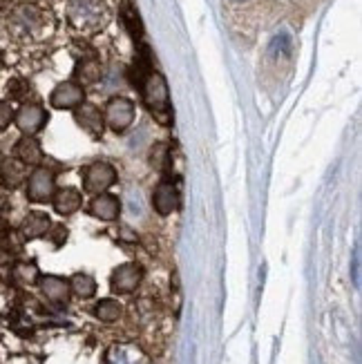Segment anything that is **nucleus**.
<instances>
[{"instance_id":"1","label":"nucleus","mask_w":362,"mask_h":364,"mask_svg":"<svg viewBox=\"0 0 362 364\" xmlns=\"http://www.w3.org/2000/svg\"><path fill=\"white\" fill-rule=\"evenodd\" d=\"M137 87L141 90V99H144V105L154 117V121L161 125H170L172 123V105H170V92H168L166 78L159 72L150 70L144 78H141V83Z\"/></svg>"},{"instance_id":"2","label":"nucleus","mask_w":362,"mask_h":364,"mask_svg":"<svg viewBox=\"0 0 362 364\" xmlns=\"http://www.w3.org/2000/svg\"><path fill=\"white\" fill-rule=\"evenodd\" d=\"M70 21L76 29L94 31L105 23L103 0H70Z\"/></svg>"},{"instance_id":"3","label":"nucleus","mask_w":362,"mask_h":364,"mask_svg":"<svg viewBox=\"0 0 362 364\" xmlns=\"http://www.w3.org/2000/svg\"><path fill=\"white\" fill-rule=\"evenodd\" d=\"M134 121V103L125 97H112L103 107V123L112 132H125Z\"/></svg>"},{"instance_id":"4","label":"nucleus","mask_w":362,"mask_h":364,"mask_svg":"<svg viewBox=\"0 0 362 364\" xmlns=\"http://www.w3.org/2000/svg\"><path fill=\"white\" fill-rule=\"evenodd\" d=\"M115 183H117V170L105 161H97L83 170V193L87 195H101Z\"/></svg>"},{"instance_id":"5","label":"nucleus","mask_w":362,"mask_h":364,"mask_svg":"<svg viewBox=\"0 0 362 364\" xmlns=\"http://www.w3.org/2000/svg\"><path fill=\"white\" fill-rule=\"evenodd\" d=\"M56 193V179L54 172L47 168H36L27 179V199L31 203H47L52 201Z\"/></svg>"},{"instance_id":"6","label":"nucleus","mask_w":362,"mask_h":364,"mask_svg":"<svg viewBox=\"0 0 362 364\" xmlns=\"http://www.w3.org/2000/svg\"><path fill=\"white\" fill-rule=\"evenodd\" d=\"M14 123L25 136H34L47 123V112L38 103H25L18 112H14Z\"/></svg>"},{"instance_id":"7","label":"nucleus","mask_w":362,"mask_h":364,"mask_svg":"<svg viewBox=\"0 0 362 364\" xmlns=\"http://www.w3.org/2000/svg\"><path fill=\"white\" fill-rule=\"evenodd\" d=\"M50 103L56 109H74L81 103H85V90L76 81H65L58 83L54 92L50 94Z\"/></svg>"},{"instance_id":"8","label":"nucleus","mask_w":362,"mask_h":364,"mask_svg":"<svg viewBox=\"0 0 362 364\" xmlns=\"http://www.w3.org/2000/svg\"><path fill=\"white\" fill-rule=\"evenodd\" d=\"M141 277H144V271L137 264H123L110 277V287H112L115 293L119 295H128L132 291H137V287L141 284Z\"/></svg>"},{"instance_id":"9","label":"nucleus","mask_w":362,"mask_h":364,"mask_svg":"<svg viewBox=\"0 0 362 364\" xmlns=\"http://www.w3.org/2000/svg\"><path fill=\"white\" fill-rule=\"evenodd\" d=\"M152 205L161 217H168V215L175 213L179 208V190H177V186L172 181H168V179H164L159 186L154 188Z\"/></svg>"},{"instance_id":"10","label":"nucleus","mask_w":362,"mask_h":364,"mask_svg":"<svg viewBox=\"0 0 362 364\" xmlns=\"http://www.w3.org/2000/svg\"><path fill=\"white\" fill-rule=\"evenodd\" d=\"M74 119L92 136H101L103 130H105L103 112H101L97 105H92V103H81L78 107H74Z\"/></svg>"},{"instance_id":"11","label":"nucleus","mask_w":362,"mask_h":364,"mask_svg":"<svg viewBox=\"0 0 362 364\" xmlns=\"http://www.w3.org/2000/svg\"><path fill=\"white\" fill-rule=\"evenodd\" d=\"M87 213L101 221H115L121 215V201L110 193L94 195L92 201L87 203Z\"/></svg>"},{"instance_id":"12","label":"nucleus","mask_w":362,"mask_h":364,"mask_svg":"<svg viewBox=\"0 0 362 364\" xmlns=\"http://www.w3.org/2000/svg\"><path fill=\"white\" fill-rule=\"evenodd\" d=\"M11 23L16 29H23L25 34H34V31H38L45 25V14L34 5H21L14 11Z\"/></svg>"},{"instance_id":"13","label":"nucleus","mask_w":362,"mask_h":364,"mask_svg":"<svg viewBox=\"0 0 362 364\" xmlns=\"http://www.w3.org/2000/svg\"><path fill=\"white\" fill-rule=\"evenodd\" d=\"M14 159H18L23 166H38L43 161V148L38 139L34 136H21L14 146Z\"/></svg>"},{"instance_id":"14","label":"nucleus","mask_w":362,"mask_h":364,"mask_svg":"<svg viewBox=\"0 0 362 364\" xmlns=\"http://www.w3.org/2000/svg\"><path fill=\"white\" fill-rule=\"evenodd\" d=\"M52 203L58 215L70 217L83 208V195L76 188H58L52 197Z\"/></svg>"},{"instance_id":"15","label":"nucleus","mask_w":362,"mask_h":364,"mask_svg":"<svg viewBox=\"0 0 362 364\" xmlns=\"http://www.w3.org/2000/svg\"><path fill=\"white\" fill-rule=\"evenodd\" d=\"M38 287L43 291V295L54 304H65L70 297V282H65L63 277L56 275H43L38 277Z\"/></svg>"},{"instance_id":"16","label":"nucleus","mask_w":362,"mask_h":364,"mask_svg":"<svg viewBox=\"0 0 362 364\" xmlns=\"http://www.w3.org/2000/svg\"><path fill=\"white\" fill-rule=\"evenodd\" d=\"M27 181V166H23L18 159H5L0 164V186L7 190L21 188Z\"/></svg>"},{"instance_id":"17","label":"nucleus","mask_w":362,"mask_h":364,"mask_svg":"<svg viewBox=\"0 0 362 364\" xmlns=\"http://www.w3.org/2000/svg\"><path fill=\"white\" fill-rule=\"evenodd\" d=\"M50 228H52V219L41 210L29 213L21 221V232H23L25 240H38V237L50 235Z\"/></svg>"},{"instance_id":"18","label":"nucleus","mask_w":362,"mask_h":364,"mask_svg":"<svg viewBox=\"0 0 362 364\" xmlns=\"http://www.w3.org/2000/svg\"><path fill=\"white\" fill-rule=\"evenodd\" d=\"M105 364H148V358L141 353L137 346L121 344V346H112V349H110Z\"/></svg>"},{"instance_id":"19","label":"nucleus","mask_w":362,"mask_h":364,"mask_svg":"<svg viewBox=\"0 0 362 364\" xmlns=\"http://www.w3.org/2000/svg\"><path fill=\"white\" fill-rule=\"evenodd\" d=\"M74 76H76V83L81 87L83 85H94V83L101 81L103 68H101V63L97 58H83V60H78Z\"/></svg>"},{"instance_id":"20","label":"nucleus","mask_w":362,"mask_h":364,"mask_svg":"<svg viewBox=\"0 0 362 364\" xmlns=\"http://www.w3.org/2000/svg\"><path fill=\"white\" fill-rule=\"evenodd\" d=\"M121 18H123L125 29L130 31V36L132 38H141V34H144V27H141V18H139V14L132 7L130 0H123V5H121Z\"/></svg>"},{"instance_id":"21","label":"nucleus","mask_w":362,"mask_h":364,"mask_svg":"<svg viewBox=\"0 0 362 364\" xmlns=\"http://www.w3.org/2000/svg\"><path fill=\"white\" fill-rule=\"evenodd\" d=\"M70 291L78 297L90 299V297H94V293H97V282L85 273H76L70 282Z\"/></svg>"},{"instance_id":"22","label":"nucleus","mask_w":362,"mask_h":364,"mask_svg":"<svg viewBox=\"0 0 362 364\" xmlns=\"http://www.w3.org/2000/svg\"><path fill=\"white\" fill-rule=\"evenodd\" d=\"M121 304L117 302V299H101V302L94 306V315L101 320V322H105V324H112V322H117L119 318H121Z\"/></svg>"},{"instance_id":"23","label":"nucleus","mask_w":362,"mask_h":364,"mask_svg":"<svg viewBox=\"0 0 362 364\" xmlns=\"http://www.w3.org/2000/svg\"><path fill=\"white\" fill-rule=\"evenodd\" d=\"M150 166L156 170H168L170 168V148L168 144H156L150 152Z\"/></svg>"},{"instance_id":"24","label":"nucleus","mask_w":362,"mask_h":364,"mask_svg":"<svg viewBox=\"0 0 362 364\" xmlns=\"http://www.w3.org/2000/svg\"><path fill=\"white\" fill-rule=\"evenodd\" d=\"M16 275L23 277V282H38V268L36 264H18L16 266Z\"/></svg>"},{"instance_id":"25","label":"nucleus","mask_w":362,"mask_h":364,"mask_svg":"<svg viewBox=\"0 0 362 364\" xmlns=\"http://www.w3.org/2000/svg\"><path fill=\"white\" fill-rule=\"evenodd\" d=\"M14 121V109L7 101H0V132L9 128V123Z\"/></svg>"},{"instance_id":"26","label":"nucleus","mask_w":362,"mask_h":364,"mask_svg":"<svg viewBox=\"0 0 362 364\" xmlns=\"http://www.w3.org/2000/svg\"><path fill=\"white\" fill-rule=\"evenodd\" d=\"M27 92V83L21 81V78H14V81L9 83V94L11 99H23V94Z\"/></svg>"},{"instance_id":"27","label":"nucleus","mask_w":362,"mask_h":364,"mask_svg":"<svg viewBox=\"0 0 362 364\" xmlns=\"http://www.w3.org/2000/svg\"><path fill=\"white\" fill-rule=\"evenodd\" d=\"M358 268H360V259H358V248H356V252H353V282H356V287H358V284H360Z\"/></svg>"},{"instance_id":"28","label":"nucleus","mask_w":362,"mask_h":364,"mask_svg":"<svg viewBox=\"0 0 362 364\" xmlns=\"http://www.w3.org/2000/svg\"><path fill=\"white\" fill-rule=\"evenodd\" d=\"M63 237H68V230L65 228H56V240H54V244H60Z\"/></svg>"},{"instance_id":"29","label":"nucleus","mask_w":362,"mask_h":364,"mask_svg":"<svg viewBox=\"0 0 362 364\" xmlns=\"http://www.w3.org/2000/svg\"><path fill=\"white\" fill-rule=\"evenodd\" d=\"M0 232H7V219L0 217Z\"/></svg>"},{"instance_id":"30","label":"nucleus","mask_w":362,"mask_h":364,"mask_svg":"<svg viewBox=\"0 0 362 364\" xmlns=\"http://www.w3.org/2000/svg\"><path fill=\"white\" fill-rule=\"evenodd\" d=\"M0 68H3V52H0Z\"/></svg>"},{"instance_id":"31","label":"nucleus","mask_w":362,"mask_h":364,"mask_svg":"<svg viewBox=\"0 0 362 364\" xmlns=\"http://www.w3.org/2000/svg\"><path fill=\"white\" fill-rule=\"evenodd\" d=\"M235 3H244V0H235Z\"/></svg>"}]
</instances>
